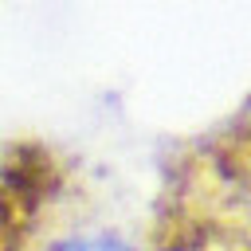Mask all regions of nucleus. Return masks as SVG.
I'll use <instances>...</instances> for the list:
<instances>
[{
    "label": "nucleus",
    "instance_id": "f257e3e1",
    "mask_svg": "<svg viewBox=\"0 0 251 251\" xmlns=\"http://www.w3.org/2000/svg\"><path fill=\"white\" fill-rule=\"evenodd\" d=\"M149 251H251V98L169 157Z\"/></svg>",
    "mask_w": 251,
    "mask_h": 251
},
{
    "label": "nucleus",
    "instance_id": "f03ea898",
    "mask_svg": "<svg viewBox=\"0 0 251 251\" xmlns=\"http://www.w3.org/2000/svg\"><path fill=\"white\" fill-rule=\"evenodd\" d=\"M71 192L75 165L59 145L39 137L0 145V251H47Z\"/></svg>",
    "mask_w": 251,
    "mask_h": 251
},
{
    "label": "nucleus",
    "instance_id": "7ed1b4c3",
    "mask_svg": "<svg viewBox=\"0 0 251 251\" xmlns=\"http://www.w3.org/2000/svg\"><path fill=\"white\" fill-rule=\"evenodd\" d=\"M47 251H137L133 243H126L122 235L114 231H82V235H63V239H51Z\"/></svg>",
    "mask_w": 251,
    "mask_h": 251
}]
</instances>
